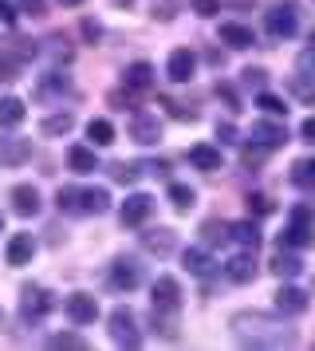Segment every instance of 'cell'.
I'll use <instances>...</instances> for the list:
<instances>
[{
	"label": "cell",
	"instance_id": "cell-1",
	"mask_svg": "<svg viewBox=\"0 0 315 351\" xmlns=\"http://www.w3.org/2000/svg\"><path fill=\"white\" fill-rule=\"evenodd\" d=\"M233 335L244 343V348H268V351H280L296 343V328H288L284 316H268V312H236L229 319Z\"/></svg>",
	"mask_w": 315,
	"mask_h": 351
},
{
	"label": "cell",
	"instance_id": "cell-2",
	"mask_svg": "<svg viewBox=\"0 0 315 351\" xmlns=\"http://www.w3.org/2000/svg\"><path fill=\"white\" fill-rule=\"evenodd\" d=\"M177 316H181V285L173 276H158L150 288V319L154 332H162L166 339H177Z\"/></svg>",
	"mask_w": 315,
	"mask_h": 351
},
{
	"label": "cell",
	"instance_id": "cell-3",
	"mask_svg": "<svg viewBox=\"0 0 315 351\" xmlns=\"http://www.w3.org/2000/svg\"><path fill=\"white\" fill-rule=\"evenodd\" d=\"M280 245H288V249H312V245H315V213L307 206L292 209V217H288V229H284Z\"/></svg>",
	"mask_w": 315,
	"mask_h": 351
},
{
	"label": "cell",
	"instance_id": "cell-4",
	"mask_svg": "<svg viewBox=\"0 0 315 351\" xmlns=\"http://www.w3.org/2000/svg\"><path fill=\"white\" fill-rule=\"evenodd\" d=\"M107 324H110V339L118 343V348H138L142 343V328H138V316L126 308V304H118L114 312L107 316Z\"/></svg>",
	"mask_w": 315,
	"mask_h": 351
},
{
	"label": "cell",
	"instance_id": "cell-5",
	"mask_svg": "<svg viewBox=\"0 0 315 351\" xmlns=\"http://www.w3.org/2000/svg\"><path fill=\"white\" fill-rule=\"evenodd\" d=\"M264 28L272 40H288V36H296L299 28V12H296V0H280L272 12L264 16Z\"/></svg>",
	"mask_w": 315,
	"mask_h": 351
},
{
	"label": "cell",
	"instance_id": "cell-6",
	"mask_svg": "<svg viewBox=\"0 0 315 351\" xmlns=\"http://www.w3.org/2000/svg\"><path fill=\"white\" fill-rule=\"evenodd\" d=\"M51 292L44 285H24L20 288V316L24 319H44L51 312Z\"/></svg>",
	"mask_w": 315,
	"mask_h": 351
},
{
	"label": "cell",
	"instance_id": "cell-7",
	"mask_svg": "<svg viewBox=\"0 0 315 351\" xmlns=\"http://www.w3.org/2000/svg\"><path fill=\"white\" fill-rule=\"evenodd\" d=\"M249 138L256 146H264V150H280L284 143H288V127L284 123H272V119H256L249 130Z\"/></svg>",
	"mask_w": 315,
	"mask_h": 351
},
{
	"label": "cell",
	"instance_id": "cell-8",
	"mask_svg": "<svg viewBox=\"0 0 315 351\" xmlns=\"http://www.w3.org/2000/svg\"><path fill=\"white\" fill-rule=\"evenodd\" d=\"M110 285L118 288V292H134L142 285V269L134 256H114V265H110Z\"/></svg>",
	"mask_w": 315,
	"mask_h": 351
},
{
	"label": "cell",
	"instance_id": "cell-9",
	"mask_svg": "<svg viewBox=\"0 0 315 351\" xmlns=\"http://www.w3.org/2000/svg\"><path fill=\"white\" fill-rule=\"evenodd\" d=\"M63 312L71 316V324L83 328V324H94V319H99V300L87 296V292H71V296L63 300Z\"/></svg>",
	"mask_w": 315,
	"mask_h": 351
},
{
	"label": "cell",
	"instance_id": "cell-10",
	"mask_svg": "<svg viewBox=\"0 0 315 351\" xmlns=\"http://www.w3.org/2000/svg\"><path fill=\"white\" fill-rule=\"evenodd\" d=\"M154 213V197L150 193H130L123 202V209H118V217H123V225H130V229H138V225H146V217Z\"/></svg>",
	"mask_w": 315,
	"mask_h": 351
},
{
	"label": "cell",
	"instance_id": "cell-11",
	"mask_svg": "<svg viewBox=\"0 0 315 351\" xmlns=\"http://www.w3.org/2000/svg\"><path fill=\"white\" fill-rule=\"evenodd\" d=\"M307 292L299 285H280V292H276V312L280 316H303L307 312Z\"/></svg>",
	"mask_w": 315,
	"mask_h": 351
},
{
	"label": "cell",
	"instance_id": "cell-12",
	"mask_svg": "<svg viewBox=\"0 0 315 351\" xmlns=\"http://www.w3.org/2000/svg\"><path fill=\"white\" fill-rule=\"evenodd\" d=\"M193 71H197V56L189 48H173L170 51V64H166V75L173 83H189L193 80Z\"/></svg>",
	"mask_w": 315,
	"mask_h": 351
},
{
	"label": "cell",
	"instance_id": "cell-13",
	"mask_svg": "<svg viewBox=\"0 0 315 351\" xmlns=\"http://www.w3.org/2000/svg\"><path fill=\"white\" fill-rule=\"evenodd\" d=\"M32 158V138H20V134H4L0 138V162L4 166H24Z\"/></svg>",
	"mask_w": 315,
	"mask_h": 351
},
{
	"label": "cell",
	"instance_id": "cell-14",
	"mask_svg": "<svg viewBox=\"0 0 315 351\" xmlns=\"http://www.w3.org/2000/svg\"><path fill=\"white\" fill-rule=\"evenodd\" d=\"M130 138L134 143H142V146H154L158 138H162V123H158V114H134L130 119Z\"/></svg>",
	"mask_w": 315,
	"mask_h": 351
},
{
	"label": "cell",
	"instance_id": "cell-15",
	"mask_svg": "<svg viewBox=\"0 0 315 351\" xmlns=\"http://www.w3.org/2000/svg\"><path fill=\"white\" fill-rule=\"evenodd\" d=\"M8 202H12V209L20 213V217H36V213H40V190H36V186H28V182L12 186Z\"/></svg>",
	"mask_w": 315,
	"mask_h": 351
},
{
	"label": "cell",
	"instance_id": "cell-16",
	"mask_svg": "<svg viewBox=\"0 0 315 351\" xmlns=\"http://www.w3.org/2000/svg\"><path fill=\"white\" fill-rule=\"evenodd\" d=\"M189 166H193V170H205V174L220 170V166H225V158H220V146H209V143L189 146Z\"/></svg>",
	"mask_w": 315,
	"mask_h": 351
},
{
	"label": "cell",
	"instance_id": "cell-17",
	"mask_svg": "<svg viewBox=\"0 0 315 351\" xmlns=\"http://www.w3.org/2000/svg\"><path fill=\"white\" fill-rule=\"evenodd\" d=\"M123 83H126V91H150L154 87V64H146V60H138V64H130L123 71Z\"/></svg>",
	"mask_w": 315,
	"mask_h": 351
},
{
	"label": "cell",
	"instance_id": "cell-18",
	"mask_svg": "<svg viewBox=\"0 0 315 351\" xmlns=\"http://www.w3.org/2000/svg\"><path fill=\"white\" fill-rule=\"evenodd\" d=\"M4 256H8V265H16V269H20V265H32V256H36V241H32V233H12Z\"/></svg>",
	"mask_w": 315,
	"mask_h": 351
},
{
	"label": "cell",
	"instance_id": "cell-19",
	"mask_svg": "<svg viewBox=\"0 0 315 351\" xmlns=\"http://www.w3.org/2000/svg\"><path fill=\"white\" fill-rule=\"evenodd\" d=\"M217 40L220 44H229L233 51H244V48H252L256 44V36H252V28H244V24H220V32H217Z\"/></svg>",
	"mask_w": 315,
	"mask_h": 351
},
{
	"label": "cell",
	"instance_id": "cell-20",
	"mask_svg": "<svg viewBox=\"0 0 315 351\" xmlns=\"http://www.w3.org/2000/svg\"><path fill=\"white\" fill-rule=\"evenodd\" d=\"M142 245H146V253L170 256L177 249V233L173 229H150V233H142Z\"/></svg>",
	"mask_w": 315,
	"mask_h": 351
},
{
	"label": "cell",
	"instance_id": "cell-21",
	"mask_svg": "<svg viewBox=\"0 0 315 351\" xmlns=\"http://www.w3.org/2000/svg\"><path fill=\"white\" fill-rule=\"evenodd\" d=\"M225 276H229L233 285H249V280H256V261H252L249 249H244L240 256H233V261L225 265Z\"/></svg>",
	"mask_w": 315,
	"mask_h": 351
},
{
	"label": "cell",
	"instance_id": "cell-22",
	"mask_svg": "<svg viewBox=\"0 0 315 351\" xmlns=\"http://www.w3.org/2000/svg\"><path fill=\"white\" fill-rule=\"evenodd\" d=\"M24 119H28V107H24V99H16V95H4V99H0V130L20 127Z\"/></svg>",
	"mask_w": 315,
	"mask_h": 351
},
{
	"label": "cell",
	"instance_id": "cell-23",
	"mask_svg": "<svg viewBox=\"0 0 315 351\" xmlns=\"http://www.w3.org/2000/svg\"><path fill=\"white\" fill-rule=\"evenodd\" d=\"M268 269L276 272L280 280H292V276H299V272H303V261H299L296 253H288V245H280V253L272 256V265H268Z\"/></svg>",
	"mask_w": 315,
	"mask_h": 351
},
{
	"label": "cell",
	"instance_id": "cell-24",
	"mask_svg": "<svg viewBox=\"0 0 315 351\" xmlns=\"http://www.w3.org/2000/svg\"><path fill=\"white\" fill-rule=\"evenodd\" d=\"M229 241H236L240 249L256 253V245H260V229H256V221H233L229 225Z\"/></svg>",
	"mask_w": 315,
	"mask_h": 351
},
{
	"label": "cell",
	"instance_id": "cell-25",
	"mask_svg": "<svg viewBox=\"0 0 315 351\" xmlns=\"http://www.w3.org/2000/svg\"><path fill=\"white\" fill-rule=\"evenodd\" d=\"M67 166H71L75 174H94V170H99L94 146H71V150H67Z\"/></svg>",
	"mask_w": 315,
	"mask_h": 351
},
{
	"label": "cell",
	"instance_id": "cell-26",
	"mask_svg": "<svg viewBox=\"0 0 315 351\" xmlns=\"http://www.w3.org/2000/svg\"><path fill=\"white\" fill-rule=\"evenodd\" d=\"M79 209L99 217V213H107L110 209V193L103 190V186H94V190H79Z\"/></svg>",
	"mask_w": 315,
	"mask_h": 351
},
{
	"label": "cell",
	"instance_id": "cell-27",
	"mask_svg": "<svg viewBox=\"0 0 315 351\" xmlns=\"http://www.w3.org/2000/svg\"><path fill=\"white\" fill-rule=\"evenodd\" d=\"M60 95H71V83H67V75H44L40 80V87H36V99H60Z\"/></svg>",
	"mask_w": 315,
	"mask_h": 351
},
{
	"label": "cell",
	"instance_id": "cell-28",
	"mask_svg": "<svg viewBox=\"0 0 315 351\" xmlns=\"http://www.w3.org/2000/svg\"><path fill=\"white\" fill-rule=\"evenodd\" d=\"M181 261H186V272H193V276H213V256L205 253V249H186V256H181Z\"/></svg>",
	"mask_w": 315,
	"mask_h": 351
},
{
	"label": "cell",
	"instance_id": "cell-29",
	"mask_svg": "<svg viewBox=\"0 0 315 351\" xmlns=\"http://www.w3.org/2000/svg\"><path fill=\"white\" fill-rule=\"evenodd\" d=\"M87 138H91V146H110L114 143V123L110 119H91L87 123Z\"/></svg>",
	"mask_w": 315,
	"mask_h": 351
},
{
	"label": "cell",
	"instance_id": "cell-30",
	"mask_svg": "<svg viewBox=\"0 0 315 351\" xmlns=\"http://www.w3.org/2000/svg\"><path fill=\"white\" fill-rule=\"evenodd\" d=\"M193 202H197V193H193V186H186V182H170V206L177 209V213H186V209H193Z\"/></svg>",
	"mask_w": 315,
	"mask_h": 351
},
{
	"label": "cell",
	"instance_id": "cell-31",
	"mask_svg": "<svg viewBox=\"0 0 315 351\" xmlns=\"http://www.w3.org/2000/svg\"><path fill=\"white\" fill-rule=\"evenodd\" d=\"M292 186L315 190V158H299L296 166H292Z\"/></svg>",
	"mask_w": 315,
	"mask_h": 351
},
{
	"label": "cell",
	"instance_id": "cell-32",
	"mask_svg": "<svg viewBox=\"0 0 315 351\" xmlns=\"http://www.w3.org/2000/svg\"><path fill=\"white\" fill-rule=\"evenodd\" d=\"M47 348H55V351H87V339L79 332H55L51 339H47Z\"/></svg>",
	"mask_w": 315,
	"mask_h": 351
},
{
	"label": "cell",
	"instance_id": "cell-33",
	"mask_svg": "<svg viewBox=\"0 0 315 351\" xmlns=\"http://www.w3.org/2000/svg\"><path fill=\"white\" fill-rule=\"evenodd\" d=\"M20 64H24V56H20L16 48H4L0 51V80L4 83L16 80V75H20Z\"/></svg>",
	"mask_w": 315,
	"mask_h": 351
},
{
	"label": "cell",
	"instance_id": "cell-34",
	"mask_svg": "<svg viewBox=\"0 0 315 351\" xmlns=\"http://www.w3.org/2000/svg\"><path fill=\"white\" fill-rule=\"evenodd\" d=\"M71 127H75V114L63 111V114H51V119H44V127H40V130H44L47 138H55V134H67Z\"/></svg>",
	"mask_w": 315,
	"mask_h": 351
},
{
	"label": "cell",
	"instance_id": "cell-35",
	"mask_svg": "<svg viewBox=\"0 0 315 351\" xmlns=\"http://www.w3.org/2000/svg\"><path fill=\"white\" fill-rule=\"evenodd\" d=\"M256 107L264 114H272V119H284V114H288V103H284L280 95H272V91H260V95H256Z\"/></svg>",
	"mask_w": 315,
	"mask_h": 351
},
{
	"label": "cell",
	"instance_id": "cell-36",
	"mask_svg": "<svg viewBox=\"0 0 315 351\" xmlns=\"http://www.w3.org/2000/svg\"><path fill=\"white\" fill-rule=\"evenodd\" d=\"M138 174H142L138 162H114V166H110V178H114V182H123V186H134Z\"/></svg>",
	"mask_w": 315,
	"mask_h": 351
},
{
	"label": "cell",
	"instance_id": "cell-37",
	"mask_svg": "<svg viewBox=\"0 0 315 351\" xmlns=\"http://www.w3.org/2000/svg\"><path fill=\"white\" fill-rule=\"evenodd\" d=\"M288 87H292L303 103H315V80H312V75H303V71H299V75H292V80H288Z\"/></svg>",
	"mask_w": 315,
	"mask_h": 351
},
{
	"label": "cell",
	"instance_id": "cell-38",
	"mask_svg": "<svg viewBox=\"0 0 315 351\" xmlns=\"http://www.w3.org/2000/svg\"><path fill=\"white\" fill-rule=\"evenodd\" d=\"M201 233H205V241H209V245H217V241L225 245V241H229V225H225V221H205Z\"/></svg>",
	"mask_w": 315,
	"mask_h": 351
},
{
	"label": "cell",
	"instance_id": "cell-39",
	"mask_svg": "<svg viewBox=\"0 0 315 351\" xmlns=\"http://www.w3.org/2000/svg\"><path fill=\"white\" fill-rule=\"evenodd\" d=\"M240 75H244V87H256V91H264L268 87V71L264 67H244Z\"/></svg>",
	"mask_w": 315,
	"mask_h": 351
},
{
	"label": "cell",
	"instance_id": "cell-40",
	"mask_svg": "<svg viewBox=\"0 0 315 351\" xmlns=\"http://www.w3.org/2000/svg\"><path fill=\"white\" fill-rule=\"evenodd\" d=\"M189 8H193V12H197V16H217L220 12V0H189Z\"/></svg>",
	"mask_w": 315,
	"mask_h": 351
},
{
	"label": "cell",
	"instance_id": "cell-41",
	"mask_svg": "<svg viewBox=\"0 0 315 351\" xmlns=\"http://www.w3.org/2000/svg\"><path fill=\"white\" fill-rule=\"evenodd\" d=\"M272 197H264V193H249V213H260V217H264V213H272Z\"/></svg>",
	"mask_w": 315,
	"mask_h": 351
},
{
	"label": "cell",
	"instance_id": "cell-42",
	"mask_svg": "<svg viewBox=\"0 0 315 351\" xmlns=\"http://www.w3.org/2000/svg\"><path fill=\"white\" fill-rule=\"evenodd\" d=\"M299 71L315 80V36H312V48H303V51H299Z\"/></svg>",
	"mask_w": 315,
	"mask_h": 351
},
{
	"label": "cell",
	"instance_id": "cell-43",
	"mask_svg": "<svg viewBox=\"0 0 315 351\" xmlns=\"http://www.w3.org/2000/svg\"><path fill=\"white\" fill-rule=\"evenodd\" d=\"M217 95L233 107V111H240V99H236V87H229V83H217Z\"/></svg>",
	"mask_w": 315,
	"mask_h": 351
},
{
	"label": "cell",
	"instance_id": "cell-44",
	"mask_svg": "<svg viewBox=\"0 0 315 351\" xmlns=\"http://www.w3.org/2000/svg\"><path fill=\"white\" fill-rule=\"evenodd\" d=\"M264 154H268V150H264V146H256V143L244 146V166H256V162H264Z\"/></svg>",
	"mask_w": 315,
	"mask_h": 351
},
{
	"label": "cell",
	"instance_id": "cell-45",
	"mask_svg": "<svg viewBox=\"0 0 315 351\" xmlns=\"http://www.w3.org/2000/svg\"><path fill=\"white\" fill-rule=\"evenodd\" d=\"M299 138H303L307 146H315V114H312V119H303V123H299Z\"/></svg>",
	"mask_w": 315,
	"mask_h": 351
},
{
	"label": "cell",
	"instance_id": "cell-46",
	"mask_svg": "<svg viewBox=\"0 0 315 351\" xmlns=\"http://www.w3.org/2000/svg\"><path fill=\"white\" fill-rule=\"evenodd\" d=\"M217 138L220 143H236V127L233 123H217Z\"/></svg>",
	"mask_w": 315,
	"mask_h": 351
},
{
	"label": "cell",
	"instance_id": "cell-47",
	"mask_svg": "<svg viewBox=\"0 0 315 351\" xmlns=\"http://www.w3.org/2000/svg\"><path fill=\"white\" fill-rule=\"evenodd\" d=\"M83 36H87V40H99V36H103V28H99L94 20H83Z\"/></svg>",
	"mask_w": 315,
	"mask_h": 351
},
{
	"label": "cell",
	"instance_id": "cell-48",
	"mask_svg": "<svg viewBox=\"0 0 315 351\" xmlns=\"http://www.w3.org/2000/svg\"><path fill=\"white\" fill-rule=\"evenodd\" d=\"M0 20H4V24H16V8L4 4V0H0Z\"/></svg>",
	"mask_w": 315,
	"mask_h": 351
},
{
	"label": "cell",
	"instance_id": "cell-49",
	"mask_svg": "<svg viewBox=\"0 0 315 351\" xmlns=\"http://www.w3.org/2000/svg\"><path fill=\"white\" fill-rule=\"evenodd\" d=\"M63 8H75V4H83V0H60Z\"/></svg>",
	"mask_w": 315,
	"mask_h": 351
},
{
	"label": "cell",
	"instance_id": "cell-50",
	"mask_svg": "<svg viewBox=\"0 0 315 351\" xmlns=\"http://www.w3.org/2000/svg\"><path fill=\"white\" fill-rule=\"evenodd\" d=\"M114 4H134V0H114Z\"/></svg>",
	"mask_w": 315,
	"mask_h": 351
},
{
	"label": "cell",
	"instance_id": "cell-51",
	"mask_svg": "<svg viewBox=\"0 0 315 351\" xmlns=\"http://www.w3.org/2000/svg\"><path fill=\"white\" fill-rule=\"evenodd\" d=\"M0 233H4V213H0Z\"/></svg>",
	"mask_w": 315,
	"mask_h": 351
},
{
	"label": "cell",
	"instance_id": "cell-52",
	"mask_svg": "<svg viewBox=\"0 0 315 351\" xmlns=\"http://www.w3.org/2000/svg\"><path fill=\"white\" fill-rule=\"evenodd\" d=\"M28 4H40V0H28Z\"/></svg>",
	"mask_w": 315,
	"mask_h": 351
}]
</instances>
